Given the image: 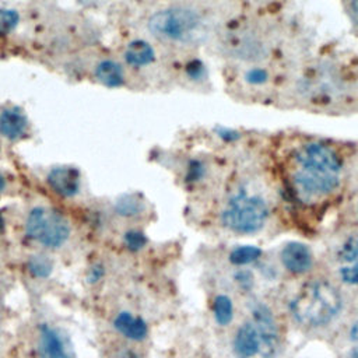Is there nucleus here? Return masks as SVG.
<instances>
[{
    "label": "nucleus",
    "instance_id": "nucleus-1",
    "mask_svg": "<svg viewBox=\"0 0 358 358\" xmlns=\"http://www.w3.org/2000/svg\"><path fill=\"white\" fill-rule=\"evenodd\" d=\"M341 159L337 152L317 141L298 147L291 158V186L305 201H315L333 193L341 179Z\"/></svg>",
    "mask_w": 358,
    "mask_h": 358
},
{
    "label": "nucleus",
    "instance_id": "nucleus-2",
    "mask_svg": "<svg viewBox=\"0 0 358 358\" xmlns=\"http://www.w3.org/2000/svg\"><path fill=\"white\" fill-rule=\"evenodd\" d=\"M289 309L294 319L303 326H324L340 312L341 295L329 281H309L292 298Z\"/></svg>",
    "mask_w": 358,
    "mask_h": 358
},
{
    "label": "nucleus",
    "instance_id": "nucleus-3",
    "mask_svg": "<svg viewBox=\"0 0 358 358\" xmlns=\"http://www.w3.org/2000/svg\"><path fill=\"white\" fill-rule=\"evenodd\" d=\"M280 348V333L270 310L259 306L252 317L236 331L234 354L236 358H273Z\"/></svg>",
    "mask_w": 358,
    "mask_h": 358
},
{
    "label": "nucleus",
    "instance_id": "nucleus-4",
    "mask_svg": "<svg viewBox=\"0 0 358 358\" xmlns=\"http://www.w3.org/2000/svg\"><path fill=\"white\" fill-rule=\"evenodd\" d=\"M201 28L200 15L185 7H171L154 13L148 18L150 32L162 41L190 42Z\"/></svg>",
    "mask_w": 358,
    "mask_h": 358
},
{
    "label": "nucleus",
    "instance_id": "nucleus-5",
    "mask_svg": "<svg viewBox=\"0 0 358 358\" xmlns=\"http://www.w3.org/2000/svg\"><path fill=\"white\" fill-rule=\"evenodd\" d=\"M267 215L268 207L264 199L241 190L228 200L222 211V224L234 232L252 234L264 225Z\"/></svg>",
    "mask_w": 358,
    "mask_h": 358
},
{
    "label": "nucleus",
    "instance_id": "nucleus-6",
    "mask_svg": "<svg viewBox=\"0 0 358 358\" xmlns=\"http://www.w3.org/2000/svg\"><path fill=\"white\" fill-rule=\"evenodd\" d=\"M25 232L29 238L45 246L59 248L69 239L70 225L59 211L35 207L27 217Z\"/></svg>",
    "mask_w": 358,
    "mask_h": 358
},
{
    "label": "nucleus",
    "instance_id": "nucleus-7",
    "mask_svg": "<svg viewBox=\"0 0 358 358\" xmlns=\"http://www.w3.org/2000/svg\"><path fill=\"white\" fill-rule=\"evenodd\" d=\"M338 271L344 282L358 285V234L348 236L337 253Z\"/></svg>",
    "mask_w": 358,
    "mask_h": 358
},
{
    "label": "nucleus",
    "instance_id": "nucleus-8",
    "mask_svg": "<svg viewBox=\"0 0 358 358\" xmlns=\"http://www.w3.org/2000/svg\"><path fill=\"white\" fill-rule=\"evenodd\" d=\"M48 185L63 197H73L80 192V172L73 166H56L48 173Z\"/></svg>",
    "mask_w": 358,
    "mask_h": 358
},
{
    "label": "nucleus",
    "instance_id": "nucleus-9",
    "mask_svg": "<svg viewBox=\"0 0 358 358\" xmlns=\"http://www.w3.org/2000/svg\"><path fill=\"white\" fill-rule=\"evenodd\" d=\"M281 260L287 270L295 274H301L310 268L312 253L308 246L299 242H291L282 248Z\"/></svg>",
    "mask_w": 358,
    "mask_h": 358
},
{
    "label": "nucleus",
    "instance_id": "nucleus-10",
    "mask_svg": "<svg viewBox=\"0 0 358 358\" xmlns=\"http://www.w3.org/2000/svg\"><path fill=\"white\" fill-rule=\"evenodd\" d=\"M28 131V119L18 108H6L0 112V134L15 141Z\"/></svg>",
    "mask_w": 358,
    "mask_h": 358
},
{
    "label": "nucleus",
    "instance_id": "nucleus-11",
    "mask_svg": "<svg viewBox=\"0 0 358 358\" xmlns=\"http://www.w3.org/2000/svg\"><path fill=\"white\" fill-rule=\"evenodd\" d=\"M38 348L41 358H73L59 331L46 324L39 329Z\"/></svg>",
    "mask_w": 358,
    "mask_h": 358
},
{
    "label": "nucleus",
    "instance_id": "nucleus-12",
    "mask_svg": "<svg viewBox=\"0 0 358 358\" xmlns=\"http://www.w3.org/2000/svg\"><path fill=\"white\" fill-rule=\"evenodd\" d=\"M113 326L126 338H130L134 341L144 340L148 334L145 322L138 316H133L130 312H120L115 317Z\"/></svg>",
    "mask_w": 358,
    "mask_h": 358
},
{
    "label": "nucleus",
    "instance_id": "nucleus-13",
    "mask_svg": "<svg viewBox=\"0 0 358 358\" xmlns=\"http://www.w3.org/2000/svg\"><path fill=\"white\" fill-rule=\"evenodd\" d=\"M154 59H155L154 48L143 39L131 41L124 49V60L129 66H133L137 69L144 67L151 64Z\"/></svg>",
    "mask_w": 358,
    "mask_h": 358
},
{
    "label": "nucleus",
    "instance_id": "nucleus-14",
    "mask_svg": "<svg viewBox=\"0 0 358 358\" xmlns=\"http://www.w3.org/2000/svg\"><path fill=\"white\" fill-rule=\"evenodd\" d=\"M96 80L109 88H117L124 83V71L115 60H102L95 67Z\"/></svg>",
    "mask_w": 358,
    "mask_h": 358
},
{
    "label": "nucleus",
    "instance_id": "nucleus-15",
    "mask_svg": "<svg viewBox=\"0 0 358 358\" xmlns=\"http://www.w3.org/2000/svg\"><path fill=\"white\" fill-rule=\"evenodd\" d=\"M143 208H144V203H143L141 197L136 193L123 194L122 197L117 199V201L115 204L116 213L123 215V217L137 215L143 211Z\"/></svg>",
    "mask_w": 358,
    "mask_h": 358
},
{
    "label": "nucleus",
    "instance_id": "nucleus-16",
    "mask_svg": "<svg viewBox=\"0 0 358 358\" xmlns=\"http://www.w3.org/2000/svg\"><path fill=\"white\" fill-rule=\"evenodd\" d=\"M213 310H214V317L217 320L218 324L221 326H227L231 320H232V302L227 295H218L214 299V305H213Z\"/></svg>",
    "mask_w": 358,
    "mask_h": 358
},
{
    "label": "nucleus",
    "instance_id": "nucleus-17",
    "mask_svg": "<svg viewBox=\"0 0 358 358\" xmlns=\"http://www.w3.org/2000/svg\"><path fill=\"white\" fill-rule=\"evenodd\" d=\"M52 262L43 255L31 256L28 260L29 273L38 278H46L52 273Z\"/></svg>",
    "mask_w": 358,
    "mask_h": 358
},
{
    "label": "nucleus",
    "instance_id": "nucleus-18",
    "mask_svg": "<svg viewBox=\"0 0 358 358\" xmlns=\"http://www.w3.org/2000/svg\"><path fill=\"white\" fill-rule=\"evenodd\" d=\"M260 249L256 248V246H239V248H235L231 255H229V260L234 263V264H246V263H250L253 260H256L259 256H260Z\"/></svg>",
    "mask_w": 358,
    "mask_h": 358
},
{
    "label": "nucleus",
    "instance_id": "nucleus-19",
    "mask_svg": "<svg viewBox=\"0 0 358 358\" xmlns=\"http://www.w3.org/2000/svg\"><path fill=\"white\" fill-rule=\"evenodd\" d=\"M20 15L13 8H0V36H4L15 29Z\"/></svg>",
    "mask_w": 358,
    "mask_h": 358
},
{
    "label": "nucleus",
    "instance_id": "nucleus-20",
    "mask_svg": "<svg viewBox=\"0 0 358 358\" xmlns=\"http://www.w3.org/2000/svg\"><path fill=\"white\" fill-rule=\"evenodd\" d=\"M123 242L126 245V248L131 252H137L140 249H143L147 243V236L140 232V231H127L123 236Z\"/></svg>",
    "mask_w": 358,
    "mask_h": 358
},
{
    "label": "nucleus",
    "instance_id": "nucleus-21",
    "mask_svg": "<svg viewBox=\"0 0 358 358\" xmlns=\"http://www.w3.org/2000/svg\"><path fill=\"white\" fill-rule=\"evenodd\" d=\"M185 71L187 74V77L193 81H200L206 77L207 74V70H206V66L200 62V60H190L186 67H185Z\"/></svg>",
    "mask_w": 358,
    "mask_h": 358
},
{
    "label": "nucleus",
    "instance_id": "nucleus-22",
    "mask_svg": "<svg viewBox=\"0 0 358 358\" xmlns=\"http://www.w3.org/2000/svg\"><path fill=\"white\" fill-rule=\"evenodd\" d=\"M203 175H204V165L197 159L190 161L186 171V182H196Z\"/></svg>",
    "mask_w": 358,
    "mask_h": 358
},
{
    "label": "nucleus",
    "instance_id": "nucleus-23",
    "mask_svg": "<svg viewBox=\"0 0 358 358\" xmlns=\"http://www.w3.org/2000/svg\"><path fill=\"white\" fill-rule=\"evenodd\" d=\"M266 78H267V74L262 69H252L246 74V80L252 84H262L266 81Z\"/></svg>",
    "mask_w": 358,
    "mask_h": 358
},
{
    "label": "nucleus",
    "instance_id": "nucleus-24",
    "mask_svg": "<svg viewBox=\"0 0 358 358\" xmlns=\"http://www.w3.org/2000/svg\"><path fill=\"white\" fill-rule=\"evenodd\" d=\"M103 274H105L103 267H102L101 264H96V266H94V267L90 268L87 278H88L90 282H96V281H99V280L103 277Z\"/></svg>",
    "mask_w": 358,
    "mask_h": 358
},
{
    "label": "nucleus",
    "instance_id": "nucleus-25",
    "mask_svg": "<svg viewBox=\"0 0 358 358\" xmlns=\"http://www.w3.org/2000/svg\"><path fill=\"white\" fill-rule=\"evenodd\" d=\"M351 357L358 358V322L351 329Z\"/></svg>",
    "mask_w": 358,
    "mask_h": 358
},
{
    "label": "nucleus",
    "instance_id": "nucleus-26",
    "mask_svg": "<svg viewBox=\"0 0 358 358\" xmlns=\"http://www.w3.org/2000/svg\"><path fill=\"white\" fill-rule=\"evenodd\" d=\"M217 133H218V136H220L221 138H224V140H227V141L235 140V138L238 137V134H236L234 130L227 129V127H218V129H217Z\"/></svg>",
    "mask_w": 358,
    "mask_h": 358
},
{
    "label": "nucleus",
    "instance_id": "nucleus-27",
    "mask_svg": "<svg viewBox=\"0 0 358 358\" xmlns=\"http://www.w3.org/2000/svg\"><path fill=\"white\" fill-rule=\"evenodd\" d=\"M116 358H138L133 351H123Z\"/></svg>",
    "mask_w": 358,
    "mask_h": 358
},
{
    "label": "nucleus",
    "instance_id": "nucleus-28",
    "mask_svg": "<svg viewBox=\"0 0 358 358\" xmlns=\"http://www.w3.org/2000/svg\"><path fill=\"white\" fill-rule=\"evenodd\" d=\"M351 8H352V14H354L355 20L358 21V0H351Z\"/></svg>",
    "mask_w": 358,
    "mask_h": 358
},
{
    "label": "nucleus",
    "instance_id": "nucleus-29",
    "mask_svg": "<svg viewBox=\"0 0 358 358\" xmlns=\"http://www.w3.org/2000/svg\"><path fill=\"white\" fill-rule=\"evenodd\" d=\"M4 187H6V179H4V176L0 173V193L4 190Z\"/></svg>",
    "mask_w": 358,
    "mask_h": 358
},
{
    "label": "nucleus",
    "instance_id": "nucleus-30",
    "mask_svg": "<svg viewBox=\"0 0 358 358\" xmlns=\"http://www.w3.org/2000/svg\"><path fill=\"white\" fill-rule=\"evenodd\" d=\"M4 229V218H3V215L0 214V232Z\"/></svg>",
    "mask_w": 358,
    "mask_h": 358
},
{
    "label": "nucleus",
    "instance_id": "nucleus-31",
    "mask_svg": "<svg viewBox=\"0 0 358 358\" xmlns=\"http://www.w3.org/2000/svg\"><path fill=\"white\" fill-rule=\"evenodd\" d=\"M84 1H91V3H94V1H98V0H84Z\"/></svg>",
    "mask_w": 358,
    "mask_h": 358
}]
</instances>
